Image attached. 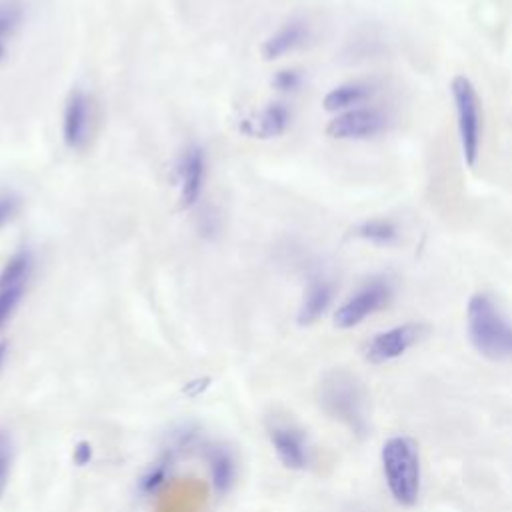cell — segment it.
<instances>
[{
	"mask_svg": "<svg viewBox=\"0 0 512 512\" xmlns=\"http://www.w3.org/2000/svg\"><path fill=\"white\" fill-rule=\"evenodd\" d=\"M466 334L480 356L492 362H512V320L490 294L476 292L468 298Z\"/></svg>",
	"mask_w": 512,
	"mask_h": 512,
	"instance_id": "6da1fadb",
	"label": "cell"
},
{
	"mask_svg": "<svg viewBox=\"0 0 512 512\" xmlns=\"http://www.w3.org/2000/svg\"><path fill=\"white\" fill-rule=\"evenodd\" d=\"M322 410L344 424L352 434L366 436L370 430V402L364 384L346 370L328 372L318 386Z\"/></svg>",
	"mask_w": 512,
	"mask_h": 512,
	"instance_id": "7a4b0ae2",
	"label": "cell"
},
{
	"mask_svg": "<svg viewBox=\"0 0 512 512\" xmlns=\"http://www.w3.org/2000/svg\"><path fill=\"white\" fill-rule=\"evenodd\" d=\"M380 462L390 496L400 506H414L422 492V464L416 440L406 434L390 436L382 444Z\"/></svg>",
	"mask_w": 512,
	"mask_h": 512,
	"instance_id": "3957f363",
	"label": "cell"
},
{
	"mask_svg": "<svg viewBox=\"0 0 512 512\" xmlns=\"http://www.w3.org/2000/svg\"><path fill=\"white\" fill-rule=\"evenodd\" d=\"M454 110H456V128L464 164L474 168L480 156V140H482V106L478 92L470 78L458 74L450 84Z\"/></svg>",
	"mask_w": 512,
	"mask_h": 512,
	"instance_id": "277c9868",
	"label": "cell"
},
{
	"mask_svg": "<svg viewBox=\"0 0 512 512\" xmlns=\"http://www.w3.org/2000/svg\"><path fill=\"white\" fill-rule=\"evenodd\" d=\"M394 296V286L386 276H374L366 280L348 300H344L334 312L336 328L348 330L362 324L366 318L386 308Z\"/></svg>",
	"mask_w": 512,
	"mask_h": 512,
	"instance_id": "5b68a950",
	"label": "cell"
},
{
	"mask_svg": "<svg viewBox=\"0 0 512 512\" xmlns=\"http://www.w3.org/2000/svg\"><path fill=\"white\" fill-rule=\"evenodd\" d=\"M390 126V116L376 106H360L336 114L326 124V134L334 140H368Z\"/></svg>",
	"mask_w": 512,
	"mask_h": 512,
	"instance_id": "8992f818",
	"label": "cell"
},
{
	"mask_svg": "<svg viewBox=\"0 0 512 512\" xmlns=\"http://www.w3.org/2000/svg\"><path fill=\"white\" fill-rule=\"evenodd\" d=\"M428 328L422 322H404L398 326H392L384 332L374 334L366 348L364 356L370 364H386L400 356H404L412 346H416L424 336Z\"/></svg>",
	"mask_w": 512,
	"mask_h": 512,
	"instance_id": "52a82bcc",
	"label": "cell"
},
{
	"mask_svg": "<svg viewBox=\"0 0 512 512\" xmlns=\"http://www.w3.org/2000/svg\"><path fill=\"white\" fill-rule=\"evenodd\" d=\"M268 436L278 460L290 470H304L310 464V444L306 434L290 422H272Z\"/></svg>",
	"mask_w": 512,
	"mask_h": 512,
	"instance_id": "ba28073f",
	"label": "cell"
},
{
	"mask_svg": "<svg viewBox=\"0 0 512 512\" xmlns=\"http://www.w3.org/2000/svg\"><path fill=\"white\" fill-rule=\"evenodd\" d=\"M204 180H206V154L200 146L192 144L186 148L178 164L182 208H192L198 204L204 190Z\"/></svg>",
	"mask_w": 512,
	"mask_h": 512,
	"instance_id": "9c48e42d",
	"label": "cell"
},
{
	"mask_svg": "<svg viewBox=\"0 0 512 512\" xmlns=\"http://www.w3.org/2000/svg\"><path fill=\"white\" fill-rule=\"evenodd\" d=\"M88 98L80 88H74L64 104L62 114V138L70 150L84 146L88 138Z\"/></svg>",
	"mask_w": 512,
	"mask_h": 512,
	"instance_id": "30bf717a",
	"label": "cell"
},
{
	"mask_svg": "<svg viewBox=\"0 0 512 512\" xmlns=\"http://www.w3.org/2000/svg\"><path fill=\"white\" fill-rule=\"evenodd\" d=\"M308 40H310V26L304 20H290L264 40L262 54L266 60H276L280 56H286L302 48Z\"/></svg>",
	"mask_w": 512,
	"mask_h": 512,
	"instance_id": "8fae6325",
	"label": "cell"
},
{
	"mask_svg": "<svg viewBox=\"0 0 512 512\" xmlns=\"http://www.w3.org/2000/svg\"><path fill=\"white\" fill-rule=\"evenodd\" d=\"M376 94V86L368 80H350L334 86L322 100L324 110L328 112H346L352 108H360L370 102Z\"/></svg>",
	"mask_w": 512,
	"mask_h": 512,
	"instance_id": "7c38bea8",
	"label": "cell"
},
{
	"mask_svg": "<svg viewBox=\"0 0 512 512\" xmlns=\"http://www.w3.org/2000/svg\"><path fill=\"white\" fill-rule=\"evenodd\" d=\"M332 300H334V284L326 278H314L304 292V298L296 316L298 324L310 326L316 320H320L330 308Z\"/></svg>",
	"mask_w": 512,
	"mask_h": 512,
	"instance_id": "4fadbf2b",
	"label": "cell"
},
{
	"mask_svg": "<svg viewBox=\"0 0 512 512\" xmlns=\"http://www.w3.org/2000/svg\"><path fill=\"white\" fill-rule=\"evenodd\" d=\"M290 122H292L290 108L282 102H272L248 124V132L260 138H276L288 130Z\"/></svg>",
	"mask_w": 512,
	"mask_h": 512,
	"instance_id": "5bb4252c",
	"label": "cell"
},
{
	"mask_svg": "<svg viewBox=\"0 0 512 512\" xmlns=\"http://www.w3.org/2000/svg\"><path fill=\"white\" fill-rule=\"evenodd\" d=\"M208 468L214 490L218 494H226L236 478V462L232 452L224 446H212L208 450Z\"/></svg>",
	"mask_w": 512,
	"mask_h": 512,
	"instance_id": "9a60e30c",
	"label": "cell"
},
{
	"mask_svg": "<svg viewBox=\"0 0 512 512\" xmlns=\"http://www.w3.org/2000/svg\"><path fill=\"white\" fill-rule=\"evenodd\" d=\"M354 234L374 246H394L400 240V228L390 218H370L354 228Z\"/></svg>",
	"mask_w": 512,
	"mask_h": 512,
	"instance_id": "2e32d148",
	"label": "cell"
},
{
	"mask_svg": "<svg viewBox=\"0 0 512 512\" xmlns=\"http://www.w3.org/2000/svg\"><path fill=\"white\" fill-rule=\"evenodd\" d=\"M32 270V256L28 250L16 252L2 268L0 272V288L4 286H16V284H26L28 274Z\"/></svg>",
	"mask_w": 512,
	"mask_h": 512,
	"instance_id": "e0dca14e",
	"label": "cell"
},
{
	"mask_svg": "<svg viewBox=\"0 0 512 512\" xmlns=\"http://www.w3.org/2000/svg\"><path fill=\"white\" fill-rule=\"evenodd\" d=\"M170 462H172V452H166V454H162V456L154 462V466H150V468L142 474V478H140V482H138V490H140L144 496H150V494H154V492L160 490V486H162V484L166 482V478H168Z\"/></svg>",
	"mask_w": 512,
	"mask_h": 512,
	"instance_id": "ac0fdd59",
	"label": "cell"
},
{
	"mask_svg": "<svg viewBox=\"0 0 512 512\" xmlns=\"http://www.w3.org/2000/svg\"><path fill=\"white\" fill-rule=\"evenodd\" d=\"M26 284H16V286H4L0 288V328L10 320L12 312L22 300Z\"/></svg>",
	"mask_w": 512,
	"mask_h": 512,
	"instance_id": "d6986e66",
	"label": "cell"
},
{
	"mask_svg": "<svg viewBox=\"0 0 512 512\" xmlns=\"http://www.w3.org/2000/svg\"><path fill=\"white\" fill-rule=\"evenodd\" d=\"M22 20V6L14 0L0 4V38L10 36Z\"/></svg>",
	"mask_w": 512,
	"mask_h": 512,
	"instance_id": "ffe728a7",
	"label": "cell"
},
{
	"mask_svg": "<svg viewBox=\"0 0 512 512\" xmlns=\"http://www.w3.org/2000/svg\"><path fill=\"white\" fill-rule=\"evenodd\" d=\"M304 82V74L302 70L296 68H282L272 76V86L282 92V94H290L296 92Z\"/></svg>",
	"mask_w": 512,
	"mask_h": 512,
	"instance_id": "44dd1931",
	"label": "cell"
},
{
	"mask_svg": "<svg viewBox=\"0 0 512 512\" xmlns=\"http://www.w3.org/2000/svg\"><path fill=\"white\" fill-rule=\"evenodd\" d=\"M10 464H12V440L4 430H0V498L8 484Z\"/></svg>",
	"mask_w": 512,
	"mask_h": 512,
	"instance_id": "7402d4cb",
	"label": "cell"
},
{
	"mask_svg": "<svg viewBox=\"0 0 512 512\" xmlns=\"http://www.w3.org/2000/svg\"><path fill=\"white\" fill-rule=\"evenodd\" d=\"M16 210H18V200H16V196H12V194H2V196H0V228L16 214Z\"/></svg>",
	"mask_w": 512,
	"mask_h": 512,
	"instance_id": "603a6c76",
	"label": "cell"
},
{
	"mask_svg": "<svg viewBox=\"0 0 512 512\" xmlns=\"http://www.w3.org/2000/svg\"><path fill=\"white\" fill-rule=\"evenodd\" d=\"M92 460V444L88 440H80L74 448V462L78 466H86Z\"/></svg>",
	"mask_w": 512,
	"mask_h": 512,
	"instance_id": "cb8c5ba5",
	"label": "cell"
},
{
	"mask_svg": "<svg viewBox=\"0 0 512 512\" xmlns=\"http://www.w3.org/2000/svg\"><path fill=\"white\" fill-rule=\"evenodd\" d=\"M6 354H8V344L0 342V372H2V366H4V360H6Z\"/></svg>",
	"mask_w": 512,
	"mask_h": 512,
	"instance_id": "d4e9b609",
	"label": "cell"
},
{
	"mask_svg": "<svg viewBox=\"0 0 512 512\" xmlns=\"http://www.w3.org/2000/svg\"><path fill=\"white\" fill-rule=\"evenodd\" d=\"M4 56V46H2V42H0V58Z\"/></svg>",
	"mask_w": 512,
	"mask_h": 512,
	"instance_id": "484cf974",
	"label": "cell"
}]
</instances>
